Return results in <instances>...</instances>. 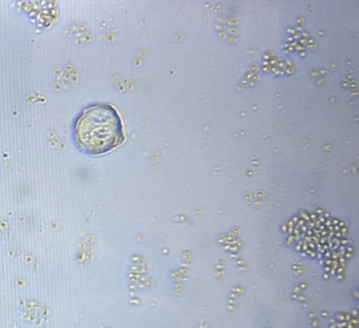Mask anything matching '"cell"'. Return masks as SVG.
Returning <instances> with one entry per match:
<instances>
[{"label": "cell", "instance_id": "obj_1", "mask_svg": "<svg viewBox=\"0 0 359 328\" xmlns=\"http://www.w3.org/2000/svg\"><path fill=\"white\" fill-rule=\"evenodd\" d=\"M73 135L79 149L94 156L109 153L125 140L121 115L106 103L83 109L75 121Z\"/></svg>", "mask_w": 359, "mask_h": 328}]
</instances>
